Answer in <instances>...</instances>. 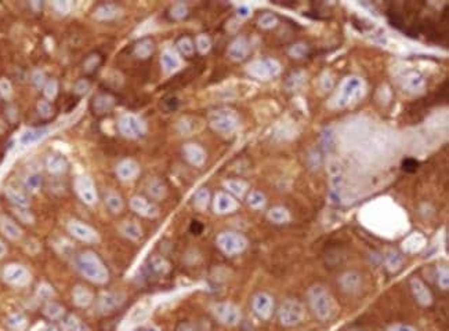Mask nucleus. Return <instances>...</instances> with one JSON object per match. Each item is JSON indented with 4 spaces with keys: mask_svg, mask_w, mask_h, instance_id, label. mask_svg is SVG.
<instances>
[{
    "mask_svg": "<svg viewBox=\"0 0 449 331\" xmlns=\"http://www.w3.org/2000/svg\"><path fill=\"white\" fill-rule=\"evenodd\" d=\"M43 313L50 320H58L64 315V308L61 305H58V304H56V302H47L44 305Z\"/></svg>",
    "mask_w": 449,
    "mask_h": 331,
    "instance_id": "nucleus-19",
    "label": "nucleus"
},
{
    "mask_svg": "<svg viewBox=\"0 0 449 331\" xmlns=\"http://www.w3.org/2000/svg\"><path fill=\"white\" fill-rule=\"evenodd\" d=\"M72 300H74L75 305L79 308H87L88 305L93 304V293L84 286H76L72 291Z\"/></svg>",
    "mask_w": 449,
    "mask_h": 331,
    "instance_id": "nucleus-9",
    "label": "nucleus"
},
{
    "mask_svg": "<svg viewBox=\"0 0 449 331\" xmlns=\"http://www.w3.org/2000/svg\"><path fill=\"white\" fill-rule=\"evenodd\" d=\"M46 167H47V170H49L52 174H62V173H65L66 167H68V163H66V160L62 156L52 154V156H49L47 160H46Z\"/></svg>",
    "mask_w": 449,
    "mask_h": 331,
    "instance_id": "nucleus-15",
    "label": "nucleus"
},
{
    "mask_svg": "<svg viewBox=\"0 0 449 331\" xmlns=\"http://www.w3.org/2000/svg\"><path fill=\"white\" fill-rule=\"evenodd\" d=\"M149 195H152L154 198H162L163 195H165V188L162 186V184L155 181V182L149 185Z\"/></svg>",
    "mask_w": 449,
    "mask_h": 331,
    "instance_id": "nucleus-31",
    "label": "nucleus"
},
{
    "mask_svg": "<svg viewBox=\"0 0 449 331\" xmlns=\"http://www.w3.org/2000/svg\"><path fill=\"white\" fill-rule=\"evenodd\" d=\"M66 228H68V232L71 235L76 237V239H79L81 242L97 243L100 240V236L96 232V229H93L91 227H88L86 224L81 222V221H69Z\"/></svg>",
    "mask_w": 449,
    "mask_h": 331,
    "instance_id": "nucleus-3",
    "label": "nucleus"
},
{
    "mask_svg": "<svg viewBox=\"0 0 449 331\" xmlns=\"http://www.w3.org/2000/svg\"><path fill=\"white\" fill-rule=\"evenodd\" d=\"M202 229H203V227H202V224H199L198 221H194V222H192L191 230L194 232V233H196V235H198V233L202 232Z\"/></svg>",
    "mask_w": 449,
    "mask_h": 331,
    "instance_id": "nucleus-42",
    "label": "nucleus"
},
{
    "mask_svg": "<svg viewBox=\"0 0 449 331\" xmlns=\"http://www.w3.org/2000/svg\"><path fill=\"white\" fill-rule=\"evenodd\" d=\"M7 324L11 330L20 331L25 327L27 320H25V317L22 316V315H20V313H14V315H11V316L7 319Z\"/></svg>",
    "mask_w": 449,
    "mask_h": 331,
    "instance_id": "nucleus-26",
    "label": "nucleus"
},
{
    "mask_svg": "<svg viewBox=\"0 0 449 331\" xmlns=\"http://www.w3.org/2000/svg\"><path fill=\"white\" fill-rule=\"evenodd\" d=\"M214 208H216V211L220 214L224 213H229L231 210H234L235 208V203H234V200L227 196V195H224V193H220L217 198H216V202H214Z\"/></svg>",
    "mask_w": 449,
    "mask_h": 331,
    "instance_id": "nucleus-17",
    "label": "nucleus"
},
{
    "mask_svg": "<svg viewBox=\"0 0 449 331\" xmlns=\"http://www.w3.org/2000/svg\"><path fill=\"white\" fill-rule=\"evenodd\" d=\"M37 112L42 118L47 119L53 115V106L47 101H40L37 103Z\"/></svg>",
    "mask_w": 449,
    "mask_h": 331,
    "instance_id": "nucleus-30",
    "label": "nucleus"
},
{
    "mask_svg": "<svg viewBox=\"0 0 449 331\" xmlns=\"http://www.w3.org/2000/svg\"><path fill=\"white\" fill-rule=\"evenodd\" d=\"M75 191L78 193V196L82 199L83 203H86L88 206H93L97 203L96 186H94V182L91 181L90 177H78L76 181H75Z\"/></svg>",
    "mask_w": 449,
    "mask_h": 331,
    "instance_id": "nucleus-2",
    "label": "nucleus"
},
{
    "mask_svg": "<svg viewBox=\"0 0 449 331\" xmlns=\"http://www.w3.org/2000/svg\"><path fill=\"white\" fill-rule=\"evenodd\" d=\"M113 98L108 94H100V96L94 97L93 100V110L97 115H104V113H108L112 108H113Z\"/></svg>",
    "mask_w": 449,
    "mask_h": 331,
    "instance_id": "nucleus-13",
    "label": "nucleus"
},
{
    "mask_svg": "<svg viewBox=\"0 0 449 331\" xmlns=\"http://www.w3.org/2000/svg\"><path fill=\"white\" fill-rule=\"evenodd\" d=\"M209 46H210V43H209V40H207L206 37H199L198 39V47H199V50H200V51L202 52H206L207 50H209Z\"/></svg>",
    "mask_w": 449,
    "mask_h": 331,
    "instance_id": "nucleus-39",
    "label": "nucleus"
},
{
    "mask_svg": "<svg viewBox=\"0 0 449 331\" xmlns=\"http://www.w3.org/2000/svg\"><path fill=\"white\" fill-rule=\"evenodd\" d=\"M185 152H187L188 160L194 163V164H200V163L203 162V159H205L202 149H199L198 147H188L185 149Z\"/></svg>",
    "mask_w": 449,
    "mask_h": 331,
    "instance_id": "nucleus-25",
    "label": "nucleus"
},
{
    "mask_svg": "<svg viewBox=\"0 0 449 331\" xmlns=\"http://www.w3.org/2000/svg\"><path fill=\"white\" fill-rule=\"evenodd\" d=\"M6 196L11 203H14L18 207H28L29 206V198L24 193V192L18 191L15 188H6Z\"/></svg>",
    "mask_w": 449,
    "mask_h": 331,
    "instance_id": "nucleus-16",
    "label": "nucleus"
},
{
    "mask_svg": "<svg viewBox=\"0 0 449 331\" xmlns=\"http://www.w3.org/2000/svg\"><path fill=\"white\" fill-rule=\"evenodd\" d=\"M130 204H132V208L136 213H139L140 215H144V217H155L158 214V208L154 204L148 203L145 199L133 198Z\"/></svg>",
    "mask_w": 449,
    "mask_h": 331,
    "instance_id": "nucleus-12",
    "label": "nucleus"
},
{
    "mask_svg": "<svg viewBox=\"0 0 449 331\" xmlns=\"http://www.w3.org/2000/svg\"><path fill=\"white\" fill-rule=\"evenodd\" d=\"M116 174L122 181H132L139 174V166L133 160H123L118 164Z\"/></svg>",
    "mask_w": 449,
    "mask_h": 331,
    "instance_id": "nucleus-11",
    "label": "nucleus"
},
{
    "mask_svg": "<svg viewBox=\"0 0 449 331\" xmlns=\"http://www.w3.org/2000/svg\"><path fill=\"white\" fill-rule=\"evenodd\" d=\"M227 186H228L232 192H235L236 195H241V193H242V184H239V182H228Z\"/></svg>",
    "mask_w": 449,
    "mask_h": 331,
    "instance_id": "nucleus-41",
    "label": "nucleus"
},
{
    "mask_svg": "<svg viewBox=\"0 0 449 331\" xmlns=\"http://www.w3.org/2000/svg\"><path fill=\"white\" fill-rule=\"evenodd\" d=\"M119 15V8L111 3L107 4H101L96 8L93 17L96 18L97 21H111V20H115Z\"/></svg>",
    "mask_w": 449,
    "mask_h": 331,
    "instance_id": "nucleus-14",
    "label": "nucleus"
},
{
    "mask_svg": "<svg viewBox=\"0 0 449 331\" xmlns=\"http://www.w3.org/2000/svg\"><path fill=\"white\" fill-rule=\"evenodd\" d=\"M123 295L118 294V293H104L100 298H98V309L103 313H110L113 309H116L123 304Z\"/></svg>",
    "mask_w": 449,
    "mask_h": 331,
    "instance_id": "nucleus-6",
    "label": "nucleus"
},
{
    "mask_svg": "<svg viewBox=\"0 0 449 331\" xmlns=\"http://www.w3.org/2000/svg\"><path fill=\"white\" fill-rule=\"evenodd\" d=\"M178 46H180V50L184 52V54H191L192 52V44L190 39H183V40H180Z\"/></svg>",
    "mask_w": 449,
    "mask_h": 331,
    "instance_id": "nucleus-38",
    "label": "nucleus"
},
{
    "mask_svg": "<svg viewBox=\"0 0 449 331\" xmlns=\"http://www.w3.org/2000/svg\"><path fill=\"white\" fill-rule=\"evenodd\" d=\"M78 268L86 279L96 284H104L110 279V272L103 261L91 251H84L79 255Z\"/></svg>",
    "mask_w": 449,
    "mask_h": 331,
    "instance_id": "nucleus-1",
    "label": "nucleus"
},
{
    "mask_svg": "<svg viewBox=\"0 0 449 331\" xmlns=\"http://www.w3.org/2000/svg\"><path fill=\"white\" fill-rule=\"evenodd\" d=\"M6 251H7V249H6V246H4V244H3V243L0 242V258L4 257V254H6Z\"/></svg>",
    "mask_w": 449,
    "mask_h": 331,
    "instance_id": "nucleus-44",
    "label": "nucleus"
},
{
    "mask_svg": "<svg viewBox=\"0 0 449 331\" xmlns=\"http://www.w3.org/2000/svg\"><path fill=\"white\" fill-rule=\"evenodd\" d=\"M213 126L217 128V130H220V131H229V130H232V127H234V120L229 118L228 115H223V113H219L216 118L213 119Z\"/></svg>",
    "mask_w": 449,
    "mask_h": 331,
    "instance_id": "nucleus-21",
    "label": "nucleus"
},
{
    "mask_svg": "<svg viewBox=\"0 0 449 331\" xmlns=\"http://www.w3.org/2000/svg\"><path fill=\"white\" fill-rule=\"evenodd\" d=\"M3 276H4V280L7 283L17 287L27 286L30 280L28 271L21 265H8L7 268L4 269Z\"/></svg>",
    "mask_w": 449,
    "mask_h": 331,
    "instance_id": "nucleus-5",
    "label": "nucleus"
},
{
    "mask_svg": "<svg viewBox=\"0 0 449 331\" xmlns=\"http://www.w3.org/2000/svg\"><path fill=\"white\" fill-rule=\"evenodd\" d=\"M43 91L44 96L47 97L49 100H53L54 97L57 96V93H58V83H57V80L52 79V80L46 81V83H44Z\"/></svg>",
    "mask_w": 449,
    "mask_h": 331,
    "instance_id": "nucleus-29",
    "label": "nucleus"
},
{
    "mask_svg": "<svg viewBox=\"0 0 449 331\" xmlns=\"http://www.w3.org/2000/svg\"><path fill=\"white\" fill-rule=\"evenodd\" d=\"M418 167H419V163L416 162L415 159H406L402 163V170L406 173H415Z\"/></svg>",
    "mask_w": 449,
    "mask_h": 331,
    "instance_id": "nucleus-35",
    "label": "nucleus"
},
{
    "mask_svg": "<svg viewBox=\"0 0 449 331\" xmlns=\"http://www.w3.org/2000/svg\"><path fill=\"white\" fill-rule=\"evenodd\" d=\"M207 200H209V193L205 189H202V191H199L196 193V196H195V203H196V206L200 207V208H203V207L207 206Z\"/></svg>",
    "mask_w": 449,
    "mask_h": 331,
    "instance_id": "nucleus-32",
    "label": "nucleus"
},
{
    "mask_svg": "<svg viewBox=\"0 0 449 331\" xmlns=\"http://www.w3.org/2000/svg\"><path fill=\"white\" fill-rule=\"evenodd\" d=\"M47 132V128H35V130H29L27 131L21 137V144L24 145H30V144H35L36 141H39L40 138H43Z\"/></svg>",
    "mask_w": 449,
    "mask_h": 331,
    "instance_id": "nucleus-20",
    "label": "nucleus"
},
{
    "mask_svg": "<svg viewBox=\"0 0 449 331\" xmlns=\"http://www.w3.org/2000/svg\"><path fill=\"white\" fill-rule=\"evenodd\" d=\"M53 6L54 8L58 11L59 14H68L69 11H71V7H72V4L69 3V1H54L53 3Z\"/></svg>",
    "mask_w": 449,
    "mask_h": 331,
    "instance_id": "nucleus-33",
    "label": "nucleus"
},
{
    "mask_svg": "<svg viewBox=\"0 0 449 331\" xmlns=\"http://www.w3.org/2000/svg\"><path fill=\"white\" fill-rule=\"evenodd\" d=\"M15 214L18 215V218L24 222H27V224H32L33 222V217H32V214L29 211H27L25 210V207H20V210H17Z\"/></svg>",
    "mask_w": 449,
    "mask_h": 331,
    "instance_id": "nucleus-34",
    "label": "nucleus"
},
{
    "mask_svg": "<svg viewBox=\"0 0 449 331\" xmlns=\"http://www.w3.org/2000/svg\"><path fill=\"white\" fill-rule=\"evenodd\" d=\"M152 49H154L152 43L149 40H144V42H141L136 46V54L140 58H147L148 55L152 52Z\"/></svg>",
    "mask_w": 449,
    "mask_h": 331,
    "instance_id": "nucleus-28",
    "label": "nucleus"
},
{
    "mask_svg": "<svg viewBox=\"0 0 449 331\" xmlns=\"http://www.w3.org/2000/svg\"><path fill=\"white\" fill-rule=\"evenodd\" d=\"M216 315L220 319L223 323L235 324L239 320V313L235 306L228 305V304H221L216 306Z\"/></svg>",
    "mask_w": 449,
    "mask_h": 331,
    "instance_id": "nucleus-8",
    "label": "nucleus"
},
{
    "mask_svg": "<svg viewBox=\"0 0 449 331\" xmlns=\"http://www.w3.org/2000/svg\"><path fill=\"white\" fill-rule=\"evenodd\" d=\"M44 331H57V330H56L54 327H52V326H50V327H47V329H46Z\"/></svg>",
    "mask_w": 449,
    "mask_h": 331,
    "instance_id": "nucleus-45",
    "label": "nucleus"
},
{
    "mask_svg": "<svg viewBox=\"0 0 449 331\" xmlns=\"http://www.w3.org/2000/svg\"><path fill=\"white\" fill-rule=\"evenodd\" d=\"M62 330L64 331H87L86 327L76 319L75 316H66L62 320Z\"/></svg>",
    "mask_w": 449,
    "mask_h": 331,
    "instance_id": "nucleus-23",
    "label": "nucleus"
},
{
    "mask_svg": "<svg viewBox=\"0 0 449 331\" xmlns=\"http://www.w3.org/2000/svg\"><path fill=\"white\" fill-rule=\"evenodd\" d=\"M120 233L132 240H139L141 237V228L136 222L126 221L125 224L120 225Z\"/></svg>",
    "mask_w": 449,
    "mask_h": 331,
    "instance_id": "nucleus-18",
    "label": "nucleus"
},
{
    "mask_svg": "<svg viewBox=\"0 0 449 331\" xmlns=\"http://www.w3.org/2000/svg\"><path fill=\"white\" fill-rule=\"evenodd\" d=\"M0 229L3 232V235L8 237L10 240H18L21 239L22 230L20 229V227L15 224L14 221L10 220L6 215H1L0 217Z\"/></svg>",
    "mask_w": 449,
    "mask_h": 331,
    "instance_id": "nucleus-10",
    "label": "nucleus"
},
{
    "mask_svg": "<svg viewBox=\"0 0 449 331\" xmlns=\"http://www.w3.org/2000/svg\"><path fill=\"white\" fill-rule=\"evenodd\" d=\"M42 186V177L39 174H30L25 179V188L30 192H36Z\"/></svg>",
    "mask_w": 449,
    "mask_h": 331,
    "instance_id": "nucleus-27",
    "label": "nucleus"
},
{
    "mask_svg": "<svg viewBox=\"0 0 449 331\" xmlns=\"http://www.w3.org/2000/svg\"><path fill=\"white\" fill-rule=\"evenodd\" d=\"M162 64L165 66V69L166 71H176L177 68L180 66V61L176 57V54H173V52H165L162 57Z\"/></svg>",
    "mask_w": 449,
    "mask_h": 331,
    "instance_id": "nucleus-24",
    "label": "nucleus"
},
{
    "mask_svg": "<svg viewBox=\"0 0 449 331\" xmlns=\"http://www.w3.org/2000/svg\"><path fill=\"white\" fill-rule=\"evenodd\" d=\"M33 81L36 84V87H42L44 84V75L42 72H35L33 75Z\"/></svg>",
    "mask_w": 449,
    "mask_h": 331,
    "instance_id": "nucleus-40",
    "label": "nucleus"
},
{
    "mask_svg": "<svg viewBox=\"0 0 449 331\" xmlns=\"http://www.w3.org/2000/svg\"><path fill=\"white\" fill-rule=\"evenodd\" d=\"M0 93H1V96L6 97V98L11 97L13 88H11L10 81L6 80V79H1V80H0Z\"/></svg>",
    "mask_w": 449,
    "mask_h": 331,
    "instance_id": "nucleus-36",
    "label": "nucleus"
},
{
    "mask_svg": "<svg viewBox=\"0 0 449 331\" xmlns=\"http://www.w3.org/2000/svg\"><path fill=\"white\" fill-rule=\"evenodd\" d=\"M178 331H196L195 330V329H194V327H192V326H190V324H183V326H181V327H180V329H178Z\"/></svg>",
    "mask_w": 449,
    "mask_h": 331,
    "instance_id": "nucleus-43",
    "label": "nucleus"
},
{
    "mask_svg": "<svg viewBox=\"0 0 449 331\" xmlns=\"http://www.w3.org/2000/svg\"><path fill=\"white\" fill-rule=\"evenodd\" d=\"M118 126L120 132H122L125 137H129V138H134V137H137V135L144 134V131H145L144 123L141 122L140 119L133 116V115H125V116H122V118L119 119Z\"/></svg>",
    "mask_w": 449,
    "mask_h": 331,
    "instance_id": "nucleus-4",
    "label": "nucleus"
},
{
    "mask_svg": "<svg viewBox=\"0 0 449 331\" xmlns=\"http://www.w3.org/2000/svg\"><path fill=\"white\" fill-rule=\"evenodd\" d=\"M219 244H220V247L225 253L232 254V253H238V251L242 250V247L245 246V242L239 236L224 233V235H221L219 237Z\"/></svg>",
    "mask_w": 449,
    "mask_h": 331,
    "instance_id": "nucleus-7",
    "label": "nucleus"
},
{
    "mask_svg": "<svg viewBox=\"0 0 449 331\" xmlns=\"http://www.w3.org/2000/svg\"><path fill=\"white\" fill-rule=\"evenodd\" d=\"M88 87H90L88 81L84 80V79H82V80H79L75 84V93H78V94H81V96L82 94H86Z\"/></svg>",
    "mask_w": 449,
    "mask_h": 331,
    "instance_id": "nucleus-37",
    "label": "nucleus"
},
{
    "mask_svg": "<svg viewBox=\"0 0 449 331\" xmlns=\"http://www.w3.org/2000/svg\"><path fill=\"white\" fill-rule=\"evenodd\" d=\"M105 203L112 213H120L123 208V200L116 193H108L105 198Z\"/></svg>",
    "mask_w": 449,
    "mask_h": 331,
    "instance_id": "nucleus-22",
    "label": "nucleus"
}]
</instances>
